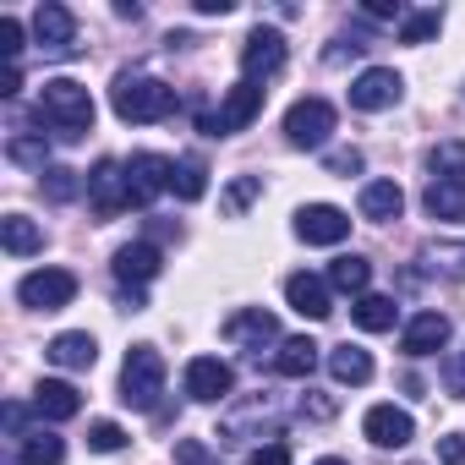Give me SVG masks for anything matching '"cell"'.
<instances>
[{"label": "cell", "mask_w": 465, "mask_h": 465, "mask_svg": "<svg viewBox=\"0 0 465 465\" xmlns=\"http://www.w3.org/2000/svg\"><path fill=\"white\" fill-rule=\"evenodd\" d=\"M6 159H12V164H34V170L45 175V170H50V164H45V159H50V143L34 137V132H12V137H6Z\"/></svg>", "instance_id": "f546056e"}, {"label": "cell", "mask_w": 465, "mask_h": 465, "mask_svg": "<svg viewBox=\"0 0 465 465\" xmlns=\"http://www.w3.org/2000/svg\"><path fill=\"white\" fill-rule=\"evenodd\" d=\"M285 302H291V312H302V318H312V323L334 312L329 280H318V274H291V280H285Z\"/></svg>", "instance_id": "e0dca14e"}, {"label": "cell", "mask_w": 465, "mask_h": 465, "mask_svg": "<svg viewBox=\"0 0 465 465\" xmlns=\"http://www.w3.org/2000/svg\"><path fill=\"white\" fill-rule=\"evenodd\" d=\"M50 361H55V367H66V372H88V367L99 361V345H94V334H88V329H66V334H55V340H50Z\"/></svg>", "instance_id": "d6986e66"}, {"label": "cell", "mask_w": 465, "mask_h": 465, "mask_svg": "<svg viewBox=\"0 0 465 465\" xmlns=\"http://www.w3.org/2000/svg\"><path fill=\"white\" fill-rule=\"evenodd\" d=\"M6 432L12 438H28V411L23 405H6Z\"/></svg>", "instance_id": "ee69618b"}, {"label": "cell", "mask_w": 465, "mask_h": 465, "mask_svg": "<svg viewBox=\"0 0 465 465\" xmlns=\"http://www.w3.org/2000/svg\"><path fill=\"white\" fill-rule=\"evenodd\" d=\"M159 269H164V258H159L153 242H126V247L115 252V280H121L126 291H143L148 280H159Z\"/></svg>", "instance_id": "9a60e30c"}, {"label": "cell", "mask_w": 465, "mask_h": 465, "mask_svg": "<svg viewBox=\"0 0 465 465\" xmlns=\"http://www.w3.org/2000/svg\"><path fill=\"white\" fill-rule=\"evenodd\" d=\"M329 170H334V175H356V170H361V153H356V148H340V153H329Z\"/></svg>", "instance_id": "7bdbcfd3"}, {"label": "cell", "mask_w": 465, "mask_h": 465, "mask_svg": "<svg viewBox=\"0 0 465 465\" xmlns=\"http://www.w3.org/2000/svg\"><path fill=\"white\" fill-rule=\"evenodd\" d=\"M170 192H175L181 203H197V197L208 192V170H203V159H181V164H175V181H170Z\"/></svg>", "instance_id": "1f68e13d"}, {"label": "cell", "mask_w": 465, "mask_h": 465, "mask_svg": "<svg viewBox=\"0 0 465 465\" xmlns=\"http://www.w3.org/2000/svg\"><path fill=\"white\" fill-rule=\"evenodd\" d=\"M258 110H263V88L258 83H236V88H224V99L197 121L208 137H236V132H247L252 121H258Z\"/></svg>", "instance_id": "277c9868"}, {"label": "cell", "mask_w": 465, "mask_h": 465, "mask_svg": "<svg viewBox=\"0 0 465 465\" xmlns=\"http://www.w3.org/2000/svg\"><path fill=\"white\" fill-rule=\"evenodd\" d=\"M351 318H356V329H367V334H383V329H394V318H400V307H394V296H356V307H351Z\"/></svg>", "instance_id": "4316f807"}, {"label": "cell", "mask_w": 465, "mask_h": 465, "mask_svg": "<svg viewBox=\"0 0 465 465\" xmlns=\"http://www.w3.org/2000/svg\"><path fill=\"white\" fill-rule=\"evenodd\" d=\"M280 66H285V34L280 28H252L247 45H242V83L263 88Z\"/></svg>", "instance_id": "ba28073f"}, {"label": "cell", "mask_w": 465, "mask_h": 465, "mask_svg": "<svg viewBox=\"0 0 465 465\" xmlns=\"http://www.w3.org/2000/svg\"><path fill=\"white\" fill-rule=\"evenodd\" d=\"M39 126H50L55 137H88L94 132V99L77 77H50L39 94Z\"/></svg>", "instance_id": "6da1fadb"}, {"label": "cell", "mask_w": 465, "mask_h": 465, "mask_svg": "<svg viewBox=\"0 0 465 465\" xmlns=\"http://www.w3.org/2000/svg\"><path fill=\"white\" fill-rule=\"evenodd\" d=\"M230 389H236L230 361H219V356H192V361H186V394H192V400L219 405V400H230Z\"/></svg>", "instance_id": "8fae6325"}, {"label": "cell", "mask_w": 465, "mask_h": 465, "mask_svg": "<svg viewBox=\"0 0 465 465\" xmlns=\"http://www.w3.org/2000/svg\"><path fill=\"white\" fill-rule=\"evenodd\" d=\"M61 460H66V438H61V432L39 427V432H28V438H23L17 465H61Z\"/></svg>", "instance_id": "83f0119b"}, {"label": "cell", "mask_w": 465, "mask_h": 465, "mask_svg": "<svg viewBox=\"0 0 465 465\" xmlns=\"http://www.w3.org/2000/svg\"><path fill=\"white\" fill-rule=\"evenodd\" d=\"M247 465H291V443H258L252 454H247Z\"/></svg>", "instance_id": "74e56055"}, {"label": "cell", "mask_w": 465, "mask_h": 465, "mask_svg": "<svg viewBox=\"0 0 465 465\" xmlns=\"http://www.w3.org/2000/svg\"><path fill=\"white\" fill-rule=\"evenodd\" d=\"M449 345V318L443 312H416L411 323H405V334H400V351L405 356H432V351H443Z\"/></svg>", "instance_id": "ac0fdd59"}, {"label": "cell", "mask_w": 465, "mask_h": 465, "mask_svg": "<svg viewBox=\"0 0 465 465\" xmlns=\"http://www.w3.org/2000/svg\"><path fill=\"white\" fill-rule=\"evenodd\" d=\"M88 203L110 219V213H121V208H132L126 203V164L121 159H99L94 164V175H88Z\"/></svg>", "instance_id": "5bb4252c"}, {"label": "cell", "mask_w": 465, "mask_h": 465, "mask_svg": "<svg viewBox=\"0 0 465 465\" xmlns=\"http://www.w3.org/2000/svg\"><path fill=\"white\" fill-rule=\"evenodd\" d=\"M400 208H405V192H400V181H367L361 186V219H400Z\"/></svg>", "instance_id": "cb8c5ba5"}, {"label": "cell", "mask_w": 465, "mask_h": 465, "mask_svg": "<svg viewBox=\"0 0 465 465\" xmlns=\"http://www.w3.org/2000/svg\"><path fill=\"white\" fill-rule=\"evenodd\" d=\"M197 12H203V17H224V12H230V0H197Z\"/></svg>", "instance_id": "f6af8a7d"}, {"label": "cell", "mask_w": 465, "mask_h": 465, "mask_svg": "<svg viewBox=\"0 0 465 465\" xmlns=\"http://www.w3.org/2000/svg\"><path fill=\"white\" fill-rule=\"evenodd\" d=\"M0 247H6L12 258H28V252L45 247V230L34 219H23V213H6V219H0Z\"/></svg>", "instance_id": "d4e9b609"}, {"label": "cell", "mask_w": 465, "mask_h": 465, "mask_svg": "<svg viewBox=\"0 0 465 465\" xmlns=\"http://www.w3.org/2000/svg\"><path fill=\"white\" fill-rule=\"evenodd\" d=\"M367 17H372V23H405L411 12L400 6V0H367Z\"/></svg>", "instance_id": "60d3db41"}, {"label": "cell", "mask_w": 465, "mask_h": 465, "mask_svg": "<svg viewBox=\"0 0 465 465\" xmlns=\"http://www.w3.org/2000/svg\"><path fill=\"white\" fill-rule=\"evenodd\" d=\"M258 197H263V175H236V181L224 186V197H219V213L224 219H242Z\"/></svg>", "instance_id": "f1b7e54d"}, {"label": "cell", "mask_w": 465, "mask_h": 465, "mask_svg": "<svg viewBox=\"0 0 465 465\" xmlns=\"http://www.w3.org/2000/svg\"><path fill=\"white\" fill-rule=\"evenodd\" d=\"M400 94H405V77H400L394 66H367V72L351 83V110L378 115V110H394Z\"/></svg>", "instance_id": "30bf717a"}, {"label": "cell", "mask_w": 465, "mask_h": 465, "mask_svg": "<svg viewBox=\"0 0 465 465\" xmlns=\"http://www.w3.org/2000/svg\"><path fill=\"white\" fill-rule=\"evenodd\" d=\"M296 236L307 247H340L351 236V213L334 203H307V208H296Z\"/></svg>", "instance_id": "9c48e42d"}, {"label": "cell", "mask_w": 465, "mask_h": 465, "mask_svg": "<svg viewBox=\"0 0 465 465\" xmlns=\"http://www.w3.org/2000/svg\"><path fill=\"white\" fill-rule=\"evenodd\" d=\"M427 263H432V269H443V274H465V247H432V252H427Z\"/></svg>", "instance_id": "ab89813d"}, {"label": "cell", "mask_w": 465, "mask_h": 465, "mask_svg": "<svg viewBox=\"0 0 465 465\" xmlns=\"http://www.w3.org/2000/svg\"><path fill=\"white\" fill-rule=\"evenodd\" d=\"M224 340L242 345V351H252V356H263V345L280 340V323H274V312H263V307H242V312L224 318Z\"/></svg>", "instance_id": "7c38bea8"}, {"label": "cell", "mask_w": 465, "mask_h": 465, "mask_svg": "<svg viewBox=\"0 0 465 465\" xmlns=\"http://www.w3.org/2000/svg\"><path fill=\"white\" fill-rule=\"evenodd\" d=\"M0 55H6L12 66H17V55H23V23H17V17H0Z\"/></svg>", "instance_id": "d590c367"}, {"label": "cell", "mask_w": 465, "mask_h": 465, "mask_svg": "<svg viewBox=\"0 0 465 465\" xmlns=\"http://www.w3.org/2000/svg\"><path fill=\"white\" fill-rule=\"evenodd\" d=\"M329 372H334V383H351V389H361V383H372V356L361 351V345H334L329 351Z\"/></svg>", "instance_id": "7402d4cb"}, {"label": "cell", "mask_w": 465, "mask_h": 465, "mask_svg": "<svg viewBox=\"0 0 465 465\" xmlns=\"http://www.w3.org/2000/svg\"><path fill=\"white\" fill-rule=\"evenodd\" d=\"M121 443H126V432H121L115 421H94V427H88V449H94V454H115Z\"/></svg>", "instance_id": "e575fe53"}, {"label": "cell", "mask_w": 465, "mask_h": 465, "mask_svg": "<svg viewBox=\"0 0 465 465\" xmlns=\"http://www.w3.org/2000/svg\"><path fill=\"white\" fill-rule=\"evenodd\" d=\"M334 132V104L329 99H296L285 110V143L291 148H323Z\"/></svg>", "instance_id": "5b68a950"}, {"label": "cell", "mask_w": 465, "mask_h": 465, "mask_svg": "<svg viewBox=\"0 0 465 465\" xmlns=\"http://www.w3.org/2000/svg\"><path fill=\"white\" fill-rule=\"evenodd\" d=\"M159 394H164V356L153 345H132L126 367H121V400L132 411H153Z\"/></svg>", "instance_id": "3957f363"}, {"label": "cell", "mask_w": 465, "mask_h": 465, "mask_svg": "<svg viewBox=\"0 0 465 465\" xmlns=\"http://www.w3.org/2000/svg\"><path fill=\"white\" fill-rule=\"evenodd\" d=\"M443 389H449L454 400H465V351L443 356Z\"/></svg>", "instance_id": "8d00e7d4"}, {"label": "cell", "mask_w": 465, "mask_h": 465, "mask_svg": "<svg viewBox=\"0 0 465 465\" xmlns=\"http://www.w3.org/2000/svg\"><path fill=\"white\" fill-rule=\"evenodd\" d=\"M438 28H443V12H438V6H427V12H411V17L400 23V45H427Z\"/></svg>", "instance_id": "d6a6232c"}, {"label": "cell", "mask_w": 465, "mask_h": 465, "mask_svg": "<svg viewBox=\"0 0 465 465\" xmlns=\"http://www.w3.org/2000/svg\"><path fill=\"white\" fill-rule=\"evenodd\" d=\"M72 296H77V274L72 269H34L17 285V302L34 307V312H61V307H72Z\"/></svg>", "instance_id": "52a82bcc"}, {"label": "cell", "mask_w": 465, "mask_h": 465, "mask_svg": "<svg viewBox=\"0 0 465 465\" xmlns=\"http://www.w3.org/2000/svg\"><path fill=\"white\" fill-rule=\"evenodd\" d=\"M45 197H50V203H72V197H77V170L50 164V170H45Z\"/></svg>", "instance_id": "836d02e7"}, {"label": "cell", "mask_w": 465, "mask_h": 465, "mask_svg": "<svg viewBox=\"0 0 465 465\" xmlns=\"http://www.w3.org/2000/svg\"><path fill=\"white\" fill-rule=\"evenodd\" d=\"M438 460H443V465H465V432L438 438Z\"/></svg>", "instance_id": "b9f144b4"}, {"label": "cell", "mask_w": 465, "mask_h": 465, "mask_svg": "<svg viewBox=\"0 0 465 465\" xmlns=\"http://www.w3.org/2000/svg\"><path fill=\"white\" fill-rule=\"evenodd\" d=\"M318 465H345V460H318Z\"/></svg>", "instance_id": "bcb514c9"}, {"label": "cell", "mask_w": 465, "mask_h": 465, "mask_svg": "<svg viewBox=\"0 0 465 465\" xmlns=\"http://www.w3.org/2000/svg\"><path fill=\"white\" fill-rule=\"evenodd\" d=\"M367 285H372V263H367V258L345 252V258H334V263H329V291H345V296H367Z\"/></svg>", "instance_id": "484cf974"}, {"label": "cell", "mask_w": 465, "mask_h": 465, "mask_svg": "<svg viewBox=\"0 0 465 465\" xmlns=\"http://www.w3.org/2000/svg\"><path fill=\"white\" fill-rule=\"evenodd\" d=\"M110 110L126 126H148V121L175 115V88L159 83V77H143V72H121L115 88H110Z\"/></svg>", "instance_id": "7a4b0ae2"}, {"label": "cell", "mask_w": 465, "mask_h": 465, "mask_svg": "<svg viewBox=\"0 0 465 465\" xmlns=\"http://www.w3.org/2000/svg\"><path fill=\"white\" fill-rule=\"evenodd\" d=\"M318 340H307V334H291V340H280V351H274V372L280 378H312V367H318Z\"/></svg>", "instance_id": "44dd1931"}, {"label": "cell", "mask_w": 465, "mask_h": 465, "mask_svg": "<svg viewBox=\"0 0 465 465\" xmlns=\"http://www.w3.org/2000/svg\"><path fill=\"white\" fill-rule=\"evenodd\" d=\"M361 432H367V443H378V449H405V443L416 438V421H411V411H400V405H372V411L361 416Z\"/></svg>", "instance_id": "4fadbf2b"}, {"label": "cell", "mask_w": 465, "mask_h": 465, "mask_svg": "<svg viewBox=\"0 0 465 465\" xmlns=\"http://www.w3.org/2000/svg\"><path fill=\"white\" fill-rule=\"evenodd\" d=\"M170 181H175V159H164V153H132L126 159V203L132 208H148L159 192H170Z\"/></svg>", "instance_id": "8992f818"}, {"label": "cell", "mask_w": 465, "mask_h": 465, "mask_svg": "<svg viewBox=\"0 0 465 465\" xmlns=\"http://www.w3.org/2000/svg\"><path fill=\"white\" fill-rule=\"evenodd\" d=\"M421 203H427V213H432V219L460 224V219H465V181H427Z\"/></svg>", "instance_id": "603a6c76"}, {"label": "cell", "mask_w": 465, "mask_h": 465, "mask_svg": "<svg viewBox=\"0 0 465 465\" xmlns=\"http://www.w3.org/2000/svg\"><path fill=\"white\" fill-rule=\"evenodd\" d=\"M427 170L432 181H465V143H438L427 153Z\"/></svg>", "instance_id": "4dcf8cb0"}, {"label": "cell", "mask_w": 465, "mask_h": 465, "mask_svg": "<svg viewBox=\"0 0 465 465\" xmlns=\"http://www.w3.org/2000/svg\"><path fill=\"white\" fill-rule=\"evenodd\" d=\"M34 411H39L45 421H72V416L83 411V394H77L72 383H61V378H45V383L34 389Z\"/></svg>", "instance_id": "ffe728a7"}, {"label": "cell", "mask_w": 465, "mask_h": 465, "mask_svg": "<svg viewBox=\"0 0 465 465\" xmlns=\"http://www.w3.org/2000/svg\"><path fill=\"white\" fill-rule=\"evenodd\" d=\"M72 34H77V23H72V12L61 6V0H45V6L34 12V39L50 55H72Z\"/></svg>", "instance_id": "2e32d148"}, {"label": "cell", "mask_w": 465, "mask_h": 465, "mask_svg": "<svg viewBox=\"0 0 465 465\" xmlns=\"http://www.w3.org/2000/svg\"><path fill=\"white\" fill-rule=\"evenodd\" d=\"M175 465H219V460L208 454V443H197V438H181V443H175Z\"/></svg>", "instance_id": "f35d334b"}]
</instances>
